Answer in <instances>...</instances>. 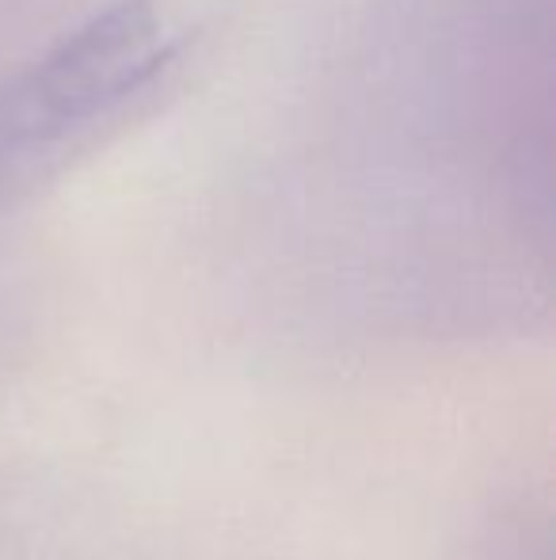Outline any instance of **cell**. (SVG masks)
I'll return each instance as SVG.
<instances>
[{
    "label": "cell",
    "instance_id": "cell-1",
    "mask_svg": "<svg viewBox=\"0 0 556 560\" xmlns=\"http://www.w3.org/2000/svg\"><path fill=\"white\" fill-rule=\"evenodd\" d=\"M161 20L153 0H119L66 35L0 104L15 141H38L122 104L161 69Z\"/></svg>",
    "mask_w": 556,
    "mask_h": 560
}]
</instances>
